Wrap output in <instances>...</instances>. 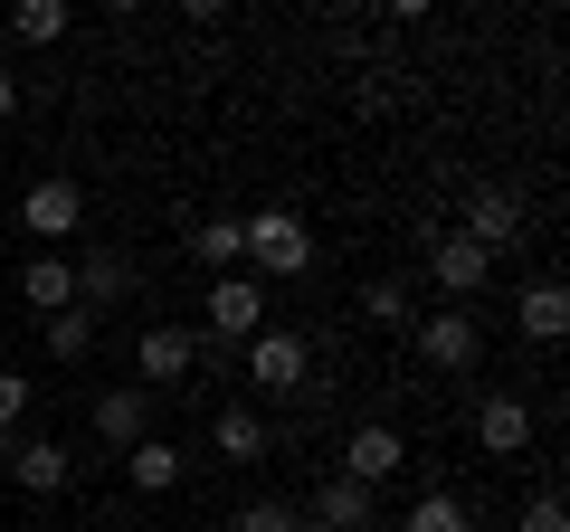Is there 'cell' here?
Instances as JSON below:
<instances>
[{"label": "cell", "instance_id": "cell-1", "mask_svg": "<svg viewBox=\"0 0 570 532\" xmlns=\"http://www.w3.org/2000/svg\"><path fill=\"white\" fill-rule=\"evenodd\" d=\"M238 276H257V286H295V276H314L305 209H247V219H238Z\"/></svg>", "mask_w": 570, "mask_h": 532}, {"label": "cell", "instance_id": "cell-3", "mask_svg": "<svg viewBox=\"0 0 570 532\" xmlns=\"http://www.w3.org/2000/svg\"><path fill=\"white\" fill-rule=\"evenodd\" d=\"M20 228H29V238L48 247V257H67V238L86 228V190L67 181V171H48V181H29V190H20Z\"/></svg>", "mask_w": 570, "mask_h": 532}, {"label": "cell", "instance_id": "cell-9", "mask_svg": "<svg viewBox=\"0 0 570 532\" xmlns=\"http://www.w3.org/2000/svg\"><path fill=\"white\" fill-rule=\"evenodd\" d=\"M190 371H200V333L190 324H153L134 343V381L142 390H171V381H190Z\"/></svg>", "mask_w": 570, "mask_h": 532}, {"label": "cell", "instance_id": "cell-11", "mask_svg": "<svg viewBox=\"0 0 570 532\" xmlns=\"http://www.w3.org/2000/svg\"><path fill=\"white\" fill-rule=\"evenodd\" d=\"M67 475H77L67 437H39V428H20V437H10V485H20V494H58Z\"/></svg>", "mask_w": 570, "mask_h": 532}, {"label": "cell", "instance_id": "cell-18", "mask_svg": "<svg viewBox=\"0 0 570 532\" xmlns=\"http://www.w3.org/2000/svg\"><path fill=\"white\" fill-rule=\"evenodd\" d=\"M124 475H134V494H171L181 485V447L171 437H142V447H124Z\"/></svg>", "mask_w": 570, "mask_h": 532}, {"label": "cell", "instance_id": "cell-2", "mask_svg": "<svg viewBox=\"0 0 570 532\" xmlns=\"http://www.w3.org/2000/svg\"><path fill=\"white\" fill-rule=\"evenodd\" d=\"M266 333V286L257 276H209V352H247Z\"/></svg>", "mask_w": 570, "mask_h": 532}, {"label": "cell", "instance_id": "cell-4", "mask_svg": "<svg viewBox=\"0 0 570 532\" xmlns=\"http://www.w3.org/2000/svg\"><path fill=\"white\" fill-rule=\"evenodd\" d=\"M409 343H419V362L428 371H475V352H485V333H475V314L466 305H438V314H419V324H409Z\"/></svg>", "mask_w": 570, "mask_h": 532}, {"label": "cell", "instance_id": "cell-12", "mask_svg": "<svg viewBox=\"0 0 570 532\" xmlns=\"http://www.w3.org/2000/svg\"><path fill=\"white\" fill-rule=\"evenodd\" d=\"M96 437H105V447H142V437H153V390H142V381H115V390H105V400H96Z\"/></svg>", "mask_w": 570, "mask_h": 532}, {"label": "cell", "instance_id": "cell-23", "mask_svg": "<svg viewBox=\"0 0 570 532\" xmlns=\"http://www.w3.org/2000/svg\"><path fill=\"white\" fill-rule=\"evenodd\" d=\"M48 352H58V362H86V352H96V314H48Z\"/></svg>", "mask_w": 570, "mask_h": 532}, {"label": "cell", "instance_id": "cell-21", "mask_svg": "<svg viewBox=\"0 0 570 532\" xmlns=\"http://www.w3.org/2000/svg\"><path fill=\"white\" fill-rule=\"evenodd\" d=\"M362 324L371 333H409V324H419V305H409L400 276H371V286H362Z\"/></svg>", "mask_w": 570, "mask_h": 532}, {"label": "cell", "instance_id": "cell-7", "mask_svg": "<svg viewBox=\"0 0 570 532\" xmlns=\"http://www.w3.org/2000/svg\"><path fill=\"white\" fill-rule=\"evenodd\" d=\"M400 466H409V437L390 428V418H362V428L343 437V466H333V475H352V485H371V494H381Z\"/></svg>", "mask_w": 570, "mask_h": 532}, {"label": "cell", "instance_id": "cell-5", "mask_svg": "<svg viewBox=\"0 0 570 532\" xmlns=\"http://www.w3.org/2000/svg\"><path fill=\"white\" fill-rule=\"evenodd\" d=\"M448 228H456V238H475L485 257H504V247H523V238H532V228H523V200H513V190H494V181H485V190H466V209H456Z\"/></svg>", "mask_w": 570, "mask_h": 532}, {"label": "cell", "instance_id": "cell-15", "mask_svg": "<svg viewBox=\"0 0 570 532\" xmlns=\"http://www.w3.org/2000/svg\"><path fill=\"white\" fill-rule=\"evenodd\" d=\"M314 523H324V532H371V523H381V494L352 485V475H324V494H314Z\"/></svg>", "mask_w": 570, "mask_h": 532}, {"label": "cell", "instance_id": "cell-17", "mask_svg": "<svg viewBox=\"0 0 570 532\" xmlns=\"http://www.w3.org/2000/svg\"><path fill=\"white\" fill-rule=\"evenodd\" d=\"M20 295L39 305V324H48V314H67V305H77V266H67V257H48V247H39V257L20 266Z\"/></svg>", "mask_w": 570, "mask_h": 532}, {"label": "cell", "instance_id": "cell-28", "mask_svg": "<svg viewBox=\"0 0 570 532\" xmlns=\"http://www.w3.org/2000/svg\"><path fill=\"white\" fill-rule=\"evenodd\" d=\"M295 532H324V523H314V513H295Z\"/></svg>", "mask_w": 570, "mask_h": 532}, {"label": "cell", "instance_id": "cell-24", "mask_svg": "<svg viewBox=\"0 0 570 532\" xmlns=\"http://www.w3.org/2000/svg\"><path fill=\"white\" fill-rule=\"evenodd\" d=\"M228 532H295V504L257 494V504H238V513H228Z\"/></svg>", "mask_w": 570, "mask_h": 532}, {"label": "cell", "instance_id": "cell-20", "mask_svg": "<svg viewBox=\"0 0 570 532\" xmlns=\"http://www.w3.org/2000/svg\"><path fill=\"white\" fill-rule=\"evenodd\" d=\"M400 532H475V513H466V494H448V485H428L419 504L400 513Z\"/></svg>", "mask_w": 570, "mask_h": 532}, {"label": "cell", "instance_id": "cell-13", "mask_svg": "<svg viewBox=\"0 0 570 532\" xmlns=\"http://www.w3.org/2000/svg\"><path fill=\"white\" fill-rule=\"evenodd\" d=\"M475 447H485V456H523L532 447V400L485 390V410H475Z\"/></svg>", "mask_w": 570, "mask_h": 532}, {"label": "cell", "instance_id": "cell-14", "mask_svg": "<svg viewBox=\"0 0 570 532\" xmlns=\"http://www.w3.org/2000/svg\"><path fill=\"white\" fill-rule=\"evenodd\" d=\"M513 324H523L532 343H561V333H570V286H561V276H532V286L513 295Z\"/></svg>", "mask_w": 570, "mask_h": 532}, {"label": "cell", "instance_id": "cell-25", "mask_svg": "<svg viewBox=\"0 0 570 532\" xmlns=\"http://www.w3.org/2000/svg\"><path fill=\"white\" fill-rule=\"evenodd\" d=\"M29 390H39V381H20V371H0V447H10V437L29 428Z\"/></svg>", "mask_w": 570, "mask_h": 532}, {"label": "cell", "instance_id": "cell-27", "mask_svg": "<svg viewBox=\"0 0 570 532\" xmlns=\"http://www.w3.org/2000/svg\"><path fill=\"white\" fill-rule=\"evenodd\" d=\"M0 124H20V77L0 67Z\"/></svg>", "mask_w": 570, "mask_h": 532}, {"label": "cell", "instance_id": "cell-22", "mask_svg": "<svg viewBox=\"0 0 570 532\" xmlns=\"http://www.w3.org/2000/svg\"><path fill=\"white\" fill-rule=\"evenodd\" d=\"M190 257H200L209 276H238V219H228V209H209V219L190 228Z\"/></svg>", "mask_w": 570, "mask_h": 532}, {"label": "cell", "instance_id": "cell-16", "mask_svg": "<svg viewBox=\"0 0 570 532\" xmlns=\"http://www.w3.org/2000/svg\"><path fill=\"white\" fill-rule=\"evenodd\" d=\"M209 447H219V466H257V456L276 447V428H266L257 410H219L209 418Z\"/></svg>", "mask_w": 570, "mask_h": 532}, {"label": "cell", "instance_id": "cell-10", "mask_svg": "<svg viewBox=\"0 0 570 532\" xmlns=\"http://www.w3.org/2000/svg\"><path fill=\"white\" fill-rule=\"evenodd\" d=\"M77 266V314H105V305H124V295H134V257H124V247H86V257H67Z\"/></svg>", "mask_w": 570, "mask_h": 532}, {"label": "cell", "instance_id": "cell-8", "mask_svg": "<svg viewBox=\"0 0 570 532\" xmlns=\"http://www.w3.org/2000/svg\"><path fill=\"white\" fill-rule=\"evenodd\" d=\"M428 286H438V295H485L494 286V257L475 238H456V228H428Z\"/></svg>", "mask_w": 570, "mask_h": 532}, {"label": "cell", "instance_id": "cell-6", "mask_svg": "<svg viewBox=\"0 0 570 532\" xmlns=\"http://www.w3.org/2000/svg\"><path fill=\"white\" fill-rule=\"evenodd\" d=\"M238 362H247V381H257L266 400H295V390H305V371H314V343H305V333H257Z\"/></svg>", "mask_w": 570, "mask_h": 532}, {"label": "cell", "instance_id": "cell-19", "mask_svg": "<svg viewBox=\"0 0 570 532\" xmlns=\"http://www.w3.org/2000/svg\"><path fill=\"white\" fill-rule=\"evenodd\" d=\"M67 29H77L67 0H20V10H10V39H20V48H58Z\"/></svg>", "mask_w": 570, "mask_h": 532}, {"label": "cell", "instance_id": "cell-26", "mask_svg": "<svg viewBox=\"0 0 570 532\" xmlns=\"http://www.w3.org/2000/svg\"><path fill=\"white\" fill-rule=\"evenodd\" d=\"M513 532H570V513H561V494H532V504H523V523H513Z\"/></svg>", "mask_w": 570, "mask_h": 532}]
</instances>
